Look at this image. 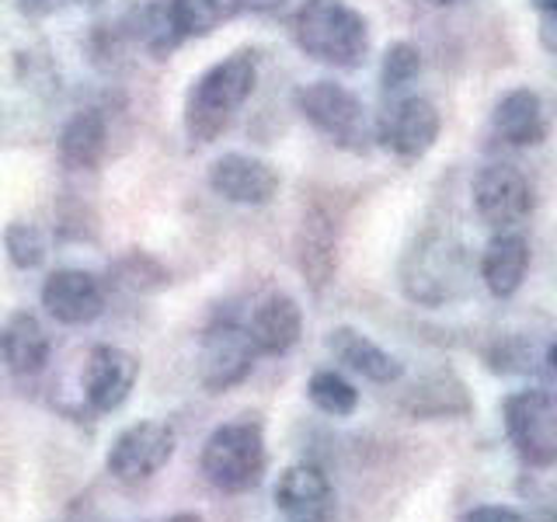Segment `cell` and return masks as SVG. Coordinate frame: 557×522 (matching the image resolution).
<instances>
[{
	"label": "cell",
	"mask_w": 557,
	"mask_h": 522,
	"mask_svg": "<svg viewBox=\"0 0 557 522\" xmlns=\"http://www.w3.org/2000/svg\"><path fill=\"white\" fill-rule=\"evenodd\" d=\"M474 286V261L467 244L443 231H425L400 258V289L418 307H449Z\"/></svg>",
	"instance_id": "obj_1"
},
{
	"label": "cell",
	"mask_w": 557,
	"mask_h": 522,
	"mask_svg": "<svg viewBox=\"0 0 557 522\" xmlns=\"http://www.w3.org/2000/svg\"><path fill=\"white\" fill-rule=\"evenodd\" d=\"M258 84V57L251 49H240L234 57L213 63L191 84L185 98V133L196 144H216L231 129L240 104L251 98Z\"/></svg>",
	"instance_id": "obj_2"
},
{
	"label": "cell",
	"mask_w": 557,
	"mask_h": 522,
	"mask_svg": "<svg viewBox=\"0 0 557 522\" xmlns=\"http://www.w3.org/2000/svg\"><path fill=\"white\" fill-rule=\"evenodd\" d=\"M293 39L310 60L352 70L370 52V25L345 0H304L293 17Z\"/></svg>",
	"instance_id": "obj_3"
},
{
	"label": "cell",
	"mask_w": 557,
	"mask_h": 522,
	"mask_svg": "<svg viewBox=\"0 0 557 522\" xmlns=\"http://www.w3.org/2000/svg\"><path fill=\"white\" fill-rule=\"evenodd\" d=\"M202 474L220 492H251L265 474V435L251 418L220 425L202 446Z\"/></svg>",
	"instance_id": "obj_4"
},
{
	"label": "cell",
	"mask_w": 557,
	"mask_h": 522,
	"mask_svg": "<svg viewBox=\"0 0 557 522\" xmlns=\"http://www.w3.org/2000/svg\"><path fill=\"white\" fill-rule=\"evenodd\" d=\"M293 101H296V112H300L321 136H327L335 147L348 153L370 150V139H373L370 115H366V104L348 91V87L335 80H313V84H304L300 91L293 95Z\"/></svg>",
	"instance_id": "obj_5"
},
{
	"label": "cell",
	"mask_w": 557,
	"mask_h": 522,
	"mask_svg": "<svg viewBox=\"0 0 557 522\" xmlns=\"http://www.w3.org/2000/svg\"><path fill=\"white\" fill-rule=\"evenodd\" d=\"M505 432L530 467L547 470L557 460V405L550 390H516L505 397Z\"/></svg>",
	"instance_id": "obj_6"
},
{
	"label": "cell",
	"mask_w": 557,
	"mask_h": 522,
	"mask_svg": "<svg viewBox=\"0 0 557 522\" xmlns=\"http://www.w3.org/2000/svg\"><path fill=\"white\" fill-rule=\"evenodd\" d=\"M474 209L492 231H512L533 213V185L512 164H487L474 178Z\"/></svg>",
	"instance_id": "obj_7"
},
{
	"label": "cell",
	"mask_w": 557,
	"mask_h": 522,
	"mask_svg": "<svg viewBox=\"0 0 557 522\" xmlns=\"http://www.w3.org/2000/svg\"><path fill=\"white\" fill-rule=\"evenodd\" d=\"M174 457V432L161 422L129 425L109 449V474L122 484L150 481Z\"/></svg>",
	"instance_id": "obj_8"
},
{
	"label": "cell",
	"mask_w": 557,
	"mask_h": 522,
	"mask_svg": "<svg viewBox=\"0 0 557 522\" xmlns=\"http://www.w3.org/2000/svg\"><path fill=\"white\" fill-rule=\"evenodd\" d=\"M440 129H443V119L432 101L405 98L380 115L373 139H380L383 150L405 157V161H414V157H425L435 147Z\"/></svg>",
	"instance_id": "obj_9"
},
{
	"label": "cell",
	"mask_w": 557,
	"mask_h": 522,
	"mask_svg": "<svg viewBox=\"0 0 557 522\" xmlns=\"http://www.w3.org/2000/svg\"><path fill=\"white\" fill-rule=\"evenodd\" d=\"M255 356L258 352L248 338V331L234 321H216L202 338L199 376L206 383V390L223 394L237 387L240 380H248V373L255 370Z\"/></svg>",
	"instance_id": "obj_10"
},
{
	"label": "cell",
	"mask_w": 557,
	"mask_h": 522,
	"mask_svg": "<svg viewBox=\"0 0 557 522\" xmlns=\"http://www.w3.org/2000/svg\"><path fill=\"white\" fill-rule=\"evenodd\" d=\"M136 380H139V359L119 345H95L84 362V397L101 414L126 405Z\"/></svg>",
	"instance_id": "obj_11"
},
{
	"label": "cell",
	"mask_w": 557,
	"mask_h": 522,
	"mask_svg": "<svg viewBox=\"0 0 557 522\" xmlns=\"http://www.w3.org/2000/svg\"><path fill=\"white\" fill-rule=\"evenodd\" d=\"M209 188L237 206H265L278 191V171L251 153H223L209 167Z\"/></svg>",
	"instance_id": "obj_12"
},
{
	"label": "cell",
	"mask_w": 557,
	"mask_h": 522,
	"mask_svg": "<svg viewBox=\"0 0 557 522\" xmlns=\"http://www.w3.org/2000/svg\"><path fill=\"white\" fill-rule=\"evenodd\" d=\"M42 307L60 324H91L104 310V289L91 272L60 269L42 283Z\"/></svg>",
	"instance_id": "obj_13"
},
{
	"label": "cell",
	"mask_w": 557,
	"mask_h": 522,
	"mask_svg": "<svg viewBox=\"0 0 557 522\" xmlns=\"http://www.w3.org/2000/svg\"><path fill=\"white\" fill-rule=\"evenodd\" d=\"M275 505L289 522H327L335 509V492L321 467L293 463L275 484Z\"/></svg>",
	"instance_id": "obj_14"
},
{
	"label": "cell",
	"mask_w": 557,
	"mask_h": 522,
	"mask_svg": "<svg viewBox=\"0 0 557 522\" xmlns=\"http://www.w3.org/2000/svg\"><path fill=\"white\" fill-rule=\"evenodd\" d=\"M296 261L310 283V289H324L338 272V226L321 206L307 209V216L296 234Z\"/></svg>",
	"instance_id": "obj_15"
},
{
	"label": "cell",
	"mask_w": 557,
	"mask_h": 522,
	"mask_svg": "<svg viewBox=\"0 0 557 522\" xmlns=\"http://www.w3.org/2000/svg\"><path fill=\"white\" fill-rule=\"evenodd\" d=\"M258 356H283L304 335V310L286 293H275L261 300L251 313V324L244 327Z\"/></svg>",
	"instance_id": "obj_16"
},
{
	"label": "cell",
	"mask_w": 557,
	"mask_h": 522,
	"mask_svg": "<svg viewBox=\"0 0 557 522\" xmlns=\"http://www.w3.org/2000/svg\"><path fill=\"white\" fill-rule=\"evenodd\" d=\"M530 272V240L516 231H498V237L487 240V248L481 254L478 275L487 286V293L498 300H509L512 293H519L522 278Z\"/></svg>",
	"instance_id": "obj_17"
},
{
	"label": "cell",
	"mask_w": 557,
	"mask_h": 522,
	"mask_svg": "<svg viewBox=\"0 0 557 522\" xmlns=\"http://www.w3.org/2000/svg\"><path fill=\"white\" fill-rule=\"evenodd\" d=\"M49 335L39 324V318L28 310L11 313L8 324L0 327V359L14 376H35L49 362Z\"/></svg>",
	"instance_id": "obj_18"
},
{
	"label": "cell",
	"mask_w": 557,
	"mask_h": 522,
	"mask_svg": "<svg viewBox=\"0 0 557 522\" xmlns=\"http://www.w3.org/2000/svg\"><path fill=\"white\" fill-rule=\"evenodd\" d=\"M495 133L505 139L509 147H536L547 139V112H544V98L530 87H516V91L505 95L495 104Z\"/></svg>",
	"instance_id": "obj_19"
},
{
	"label": "cell",
	"mask_w": 557,
	"mask_h": 522,
	"mask_svg": "<svg viewBox=\"0 0 557 522\" xmlns=\"http://www.w3.org/2000/svg\"><path fill=\"white\" fill-rule=\"evenodd\" d=\"M327 352L335 356L345 370H352L362 380H373V383H397L400 373H405V365H400L391 352H383L376 341L359 335L356 327H335V331H331Z\"/></svg>",
	"instance_id": "obj_20"
},
{
	"label": "cell",
	"mask_w": 557,
	"mask_h": 522,
	"mask_svg": "<svg viewBox=\"0 0 557 522\" xmlns=\"http://www.w3.org/2000/svg\"><path fill=\"white\" fill-rule=\"evenodd\" d=\"M109 150V122L98 109H84L60 133V161L70 171H95Z\"/></svg>",
	"instance_id": "obj_21"
},
{
	"label": "cell",
	"mask_w": 557,
	"mask_h": 522,
	"mask_svg": "<svg viewBox=\"0 0 557 522\" xmlns=\"http://www.w3.org/2000/svg\"><path fill=\"white\" fill-rule=\"evenodd\" d=\"M244 11V0H171L174 25H178L182 39H202L213 35L220 25L234 22Z\"/></svg>",
	"instance_id": "obj_22"
},
{
	"label": "cell",
	"mask_w": 557,
	"mask_h": 522,
	"mask_svg": "<svg viewBox=\"0 0 557 522\" xmlns=\"http://www.w3.org/2000/svg\"><path fill=\"white\" fill-rule=\"evenodd\" d=\"M408 408L418 418H449V414H467L470 397L463 390V383L453 373H435L422 383V387L411 390Z\"/></svg>",
	"instance_id": "obj_23"
},
{
	"label": "cell",
	"mask_w": 557,
	"mask_h": 522,
	"mask_svg": "<svg viewBox=\"0 0 557 522\" xmlns=\"http://www.w3.org/2000/svg\"><path fill=\"white\" fill-rule=\"evenodd\" d=\"M136 39L144 42V49L153 52L157 60H164L171 49H178V42H185L178 25H174L171 0H157V4L136 11Z\"/></svg>",
	"instance_id": "obj_24"
},
{
	"label": "cell",
	"mask_w": 557,
	"mask_h": 522,
	"mask_svg": "<svg viewBox=\"0 0 557 522\" xmlns=\"http://www.w3.org/2000/svg\"><path fill=\"white\" fill-rule=\"evenodd\" d=\"M313 408H321L331 418H348L359 408V390L335 370H318L307 383Z\"/></svg>",
	"instance_id": "obj_25"
},
{
	"label": "cell",
	"mask_w": 557,
	"mask_h": 522,
	"mask_svg": "<svg viewBox=\"0 0 557 522\" xmlns=\"http://www.w3.org/2000/svg\"><path fill=\"white\" fill-rule=\"evenodd\" d=\"M4 248L14 269H39L46 261V234L35 223H22L14 220L4 231Z\"/></svg>",
	"instance_id": "obj_26"
},
{
	"label": "cell",
	"mask_w": 557,
	"mask_h": 522,
	"mask_svg": "<svg viewBox=\"0 0 557 522\" xmlns=\"http://www.w3.org/2000/svg\"><path fill=\"white\" fill-rule=\"evenodd\" d=\"M418 74H422V52H418L414 42H394L387 52H383L380 80L387 91H397V87L411 84Z\"/></svg>",
	"instance_id": "obj_27"
},
{
	"label": "cell",
	"mask_w": 557,
	"mask_h": 522,
	"mask_svg": "<svg viewBox=\"0 0 557 522\" xmlns=\"http://www.w3.org/2000/svg\"><path fill=\"white\" fill-rule=\"evenodd\" d=\"M122 275H126V283L133 289H153L147 278H153L157 286H168V272L157 265L153 258H147V254H133V258L122 261Z\"/></svg>",
	"instance_id": "obj_28"
},
{
	"label": "cell",
	"mask_w": 557,
	"mask_h": 522,
	"mask_svg": "<svg viewBox=\"0 0 557 522\" xmlns=\"http://www.w3.org/2000/svg\"><path fill=\"white\" fill-rule=\"evenodd\" d=\"M460 522H527L516 509H509V505H481V509L467 512Z\"/></svg>",
	"instance_id": "obj_29"
},
{
	"label": "cell",
	"mask_w": 557,
	"mask_h": 522,
	"mask_svg": "<svg viewBox=\"0 0 557 522\" xmlns=\"http://www.w3.org/2000/svg\"><path fill=\"white\" fill-rule=\"evenodd\" d=\"M57 4L60 0H17V8H22L25 14H49Z\"/></svg>",
	"instance_id": "obj_30"
},
{
	"label": "cell",
	"mask_w": 557,
	"mask_h": 522,
	"mask_svg": "<svg viewBox=\"0 0 557 522\" xmlns=\"http://www.w3.org/2000/svg\"><path fill=\"white\" fill-rule=\"evenodd\" d=\"M283 8V0H244V11H258V14H272Z\"/></svg>",
	"instance_id": "obj_31"
},
{
	"label": "cell",
	"mask_w": 557,
	"mask_h": 522,
	"mask_svg": "<svg viewBox=\"0 0 557 522\" xmlns=\"http://www.w3.org/2000/svg\"><path fill=\"white\" fill-rule=\"evenodd\" d=\"M540 14H557V0H530Z\"/></svg>",
	"instance_id": "obj_32"
},
{
	"label": "cell",
	"mask_w": 557,
	"mask_h": 522,
	"mask_svg": "<svg viewBox=\"0 0 557 522\" xmlns=\"http://www.w3.org/2000/svg\"><path fill=\"white\" fill-rule=\"evenodd\" d=\"M168 522H206V519L196 515V512H178V515H171Z\"/></svg>",
	"instance_id": "obj_33"
},
{
	"label": "cell",
	"mask_w": 557,
	"mask_h": 522,
	"mask_svg": "<svg viewBox=\"0 0 557 522\" xmlns=\"http://www.w3.org/2000/svg\"><path fill=\"white\" fill-rule=\"evenodd\" d=\"M77 4H81V8H98L101 0H77Z\"/></svg>",
	"instance_id": "obj_34"
},
{
	"label": "cell",
	"mask_w": 557,
	"mask_h": 522,
	"mask_svg": "<svg viewBox=\"0 0 557 522\" xmlns=\"http://www.w3.org/2000/svg\"><path fill=\"white\" fill-rule=\"evenodd\" d=\"M432 4H457V0H432Z\"/></svg>",
	"instance_id": "obj_35"
}]
</instances>
